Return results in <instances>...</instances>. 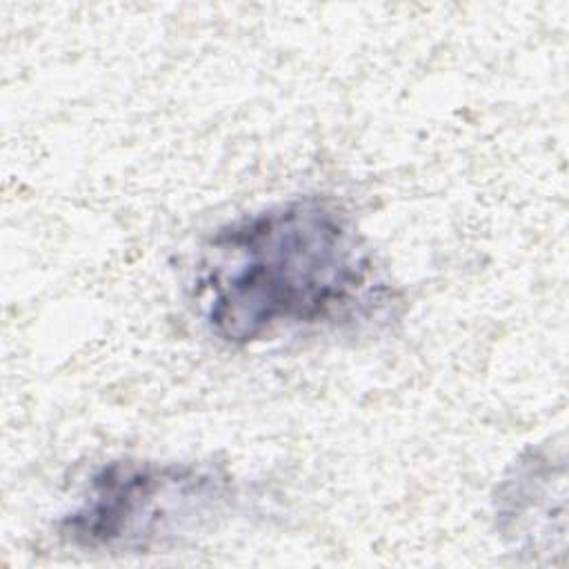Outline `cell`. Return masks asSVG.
<instances>
[{
    "label": "cell",
    "mask_w": 569,
    "mask_h": 569,
    "mask_svg": "<svg viewBox=\"0 0 569 569\" xmlns=\"http://www.w3.org/2000/svg\"><path fill=\"white\" fill-rule=\"evenodd\" d=\"M376 284L362 233L327 196L289 198L218 227L193 269L200 322L233 347L353 320Z\"/></svg>",
    "instance_id": "cell-1"
},
{
    "label": "cell",
    "mask_w": 569,
    "mask_h": 569,
    "mask_svg": "<svg viewBox=\"0 0 569 569\" xmlns=\"http://www.w3.org/2000/svg\"><path fill=\"white\" fill-rule=\"evenodd\" d=\"M231 500V476L213 465L109 458L84 478L56 531L82 551H149L211 525Z\"/></svg>",
    "instance_id": "cell-2"
},
{
    "label": "cell",
    "mask_w": 569,
    "mask_h": 569,
    "mask_svg": "<svg viewBox=\"0 0 569 569\" xmlns=\"http://www.w3.org/2000/svg\"><path fill=\"white\" fill-rule=\"evenodd\" d=\"M493 525L500 538L531 558L565 549V460L549 447L522 451L496 485Z\"/></svg>",
    "instance_id": "cell-3"
}]
</instances>
